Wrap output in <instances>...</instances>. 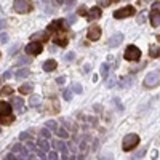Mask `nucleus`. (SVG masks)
I'll return each mask as SVG.
<instances>
[{
    "label": "nucleus",
    "instance_id": "f257e3e1",
    "mask_svg": "<svg viewBox=\"0 0 160 160\" xmlns=\"http://www.w3.org/2000/svg\"><path fill=\"white\" fill-rule=\"evenodd\" d=\"M138 144H140V136L136 133H128L122 141V147L125 152H130V151H133Z\"/></svg>",
    "mask_w": 160,
    "mask_h": 160
},
{
    "label": "nucleus",
    "instance_id": "f03ea898",
    "mask_svg": "<svg viewBox=\"0 0 160 160\" xmlns=\"http://www.w3.org/2000/svg\"><path fill=\"white\" fill-rule=\"evenodd\" d=\"M123 58L127 61H138L141 58V50L136 45H128L125 53H123Z\"/></svg>",
    "mask_w": 160,
    "mask_h": 160
},
{
    "label": "nucleus",
    "instance_id": "7ed1b4c3",
    "mask_svg": "<svg viewBox=\"0 0 160 160\" xmlns=\"http://www.w3.org/2000/svg\"><path fill=\"white\" fill-rule=\"evenodd\" d=\"M160 83V71H152L144 77V87L147 88H154Z\"/></svg>",
    "mask_w": 160,
    "mask_h": 160
},
{
    "label": "nucleus",
    "instance_id": "20e7f679",
    "mask_svg": "<svg viewBox=\"0 0 160 160\" xmlns=\"http://www.w3.org/2000/svg\"><path fill=\"white\" fill-rule=\"evenodd\" d=\"M13 8L16 13H29L32 10V0H15Z\"/></svg>",
    "mask_w": 160,
    "mask_h": 160
},
{
    "label": "nucleus",
    "instance_id": "39448f33",
    "mask_svg": "<svg viewBox=\"0 0 160 160\" xmlns=\"http://www.w3.org/2000/svg\"><path fill=\"white\" fill-rule=\"evenodd\" d=\"M135 13H136L135 6L127 5V6H123V8H120V10H115V11H114V18H115V19H123V18L133 16Z\"/></svg>",
    "mask_w": 160,
    "mask_h": 160
},
{
    "label": "nucleus",
    "instance_id": "423d86ee",
    "mask_svg": "<svg viewBox=\"0 0 160 160\" xmlns=\"http://www.w3.org/2000/svg\"><path fill=\"white\" fill-rule=\"evenodd\" d=\"M42 50H43V45H42V42H39V40H34L26 47V53L31 54V56H37V54L42 53Z\"/></svg>",
    "mask_w": 160,
    "mask_h": 160
},
{
    "label": "nucleus",
    "instance_id": "0eeeda50",
    "mask_svg": "<svg viewBox=\"0 0 160 160\" xmlns=\"http://www.w3.org/2000/svg\"><path fill=\"white\" fill-rule=\"evenodd\" d=\"M87 37H88V40H91V42L99 40V37H101V27H99V26H91V27L88 29Z\"/></svg>",
    "mask_w": 160,
    "mask_h": 160
},
{
    "label": "nucleus",
    "instance_id": "6e6552de",
    "mask_svg": "<svg viewBox=\"0 0 160 160\" xmlns=\"http://www.w3.org/2000/svg\"><path fill=\"white\" fill-rule=\"evenodd\" d=\"M101 15H102V10L99 8V6H93V8L88 10V13H87L85 18H87L88 21H95V19L101 18Z\"/></svg>",
    "mask_w": 160,
    "mask_h": 160
},
{
    "label": "nucleus",
    "instance_id": "1a4fd4ad",
    "mask_svg": "<svg viewBox=\"0 0 160 160\" xmlns=\"http://www.w3.org/2000/svg\"><path fill=\"white\" fill-rule=\"evenodd\" d=\"M48 37H50V31H40V32H37V34H34V35L31 37L32 40H39V42H45V40H48Z\"/></svg>",
    "mask_w": 160,
    "mask_h": 160
},
{
    "label": "nucleus",
    "instance_id": "9d476101",
    "mask_svg": "<svg viewBox=\"0 0 160 160\" xmlns=\"http://www.w3.org/2000/svg\"><path fill=\"white\" fill-rule=\"evenodd\" d=\"M122 42H123V35H122V34H114V35L109 39V43L107 45L109 47H119Z\"/></svg>",
    "mask_w": 160,
    "mask_h": 160
},
{
    "label": "nucleus",
    "instance_id": "9b49d317",
    "mask_svg": "<svg viewBox=\"0 0 160 160\" xmlns=\"http://www.w3.org/2000/svg\"><path fill=\"white\" fill-rule=\"evenodd\" d=\"M56 67H58V62L54 61V59H48V61L43 62V71L45 72H53Z\"/></svg>",
    "mask_w": 160,
    "mask_h": 160
},
{
    "label": "nucleus",
    "instance_id": "f8f14e48",
    "mask_svg": "<svg viewBox=\"0 0 160 160\" xmlns=\"http://www.w3.org/2000/svg\"><path fill=\"white\" fill-rule=\"evenodd\" d=\"M11 107L10 102H5V101H0V115H8L11 112Z\"/></svg>",
    "mask_w": 160,
    "mask_h": 160
},
{
    "label": "nucleus",
    "instance_id": "ddd939ff",
    "mask_svg": "<svg viewBox=\"0 0 160 160\" xmlns=\"http://www.w3.org/2000/svg\"><path fill=\"white\" fill-rule=\"evenodd\" d=\"M151 23H152V26H154V27L160 26V13H158V10H152V13H151Z\"/></svg>",
    "mask_w": 160,
    "mask_h": 160
},
{
    "label": "nucleus",
    "instance_id": "4468645a",
    "mask_svg": "<svg viewBox=\"0 0 160 160\" xmlns=\"http://www.w3.org/2000/svg\"><path fill=\"white\" fill-rule=\"evenodd\" d=\"M62 24H64V21H62V19H56V21H53V23L48 26L47 29L48 31H59L61 27H62Z\"/></svg>",
    "mask_w": 160,
    "mask_h": 160
},
{
    "label": "nucleus",
    "instance_id": "2eb2a0df",
    "mask_svg": "<svg viewBox=\"0 0 160 160\" xmlns=\"http://www.w3.org/2000/svg\"><path fill=\"white\" fill-rule=\"evenodd\" d=\"M32 83H23V85L19 87V93L21 95H29V93H32Z\"/></svg>",
    "mask_w": 160,
    "mask_h": 160
},
{
    "label": "nucleus",
    "instance_id": "dca6fc26",
    "mask_svg": "<svg viewBox=\"0 0 160 160\" xmlns=\"http://www.w3.org/2000/svg\"><path fill=\"white\" fill-rule=\"evenodd\" d=\"M54 45H58V47H61V48H64V47H67V39L58 34V35L54 37Z\"/></svg>",
    "mask_w": 160,
    "mask_h": 160
},
{
    "label": "nucleus",
    "instance_id": "f3484780",
    "mask_svg": "<svg viewBox=\"0 0 160 160\" xmlns=\"http://www.w3.org/2000/svg\"><path fill=\"white\" fill-rule=\"evenodd\" d=\"M11 106L15 107V109H18V110H23V106H24L23 98H13L11 99Z\"/></svg>",
    "mask_w": 160,
    "mask_h": 160
},
{
    "label": "nucleus",
    "instance_id": "a211bd4d",
    "mask_svg": "<svg viewBox=\"0 0 160 160\" xmlns=\"http://www.w3.org/2000/svg\"><path fill=\"white\" fill-rule=\"evenodd\" d=\"M15 122V117L13 115H0V125H10V123H13Z\"/></svg>",
    "mask_w": 160,
    "mask_h": 160
},
{
    "label": "nucleus",
    "instance_id": "6ab92c4d",
    "mask_svg": "<svg viewBox=\"0 0 160 160\" xmlns=\"http://www.w3.org/2000/svg\"><path fill=\"white\" fill-rule=\"evenodd\" d=\"M13 152H16V154H21V157H26V155H27V151H26L21 144H15V146H13Z\"/></svg>",
    "mask_w": 160,
    "mask_h": 160
},
{
    "label": "nucleus",
    "instance_id": "aec40b11",
    "mask_svg": "<svg viewBox=\"0 0 160 160\" xmlns=\"http://www.w3.org/2000/svg\"><path fill=\"white\" fill-rule=\"evenodd\" d=\"M27 75H29V69L24 67V69H18V72H16V79H26Z\"/></svg>",
    "mask_w": 160,
    "mask_h": 160
},
{
    "label": "nucleus",
    "instance_id": "412c9836",
    "mask_svg": "<svg viewBox=\"0 0 160 160\" xmlns=\"http://www.w3.org/2000/svg\"><path fill=\"white\" fill-rule=\"evenodd\" d=\"M39 146H40V149H43V151H48V149H50L48 140H45V138H40V140H39Z\"/></svg>",
    "mask_w": 160,
    "mask_h": 160
},
{
    "label": "nucleus",
    "instance_id": "4be33fe9",
    "mask_svg": "<svg viewBox=\"0 0 160 160\" xmlns=\"http://www.w3.org/2000/svg\"><path fill=\"white\" fill-rule=\"evenodd\" d=\"M107 72H109V64H107V62H104V64H101V77L106 79Z\"/></svg>",
    "mask_w": 160,
    "mask_h": 160
},
{
    "label": "nucleus",
    "instance_id": "5701e85b",
    "mask_svg": "<svg viewBox=\"0 0 160 160\" xmlns=\"http://www.w3.org/2000/svg\"><path fill=\"white\" fill-rule=\"evenodd\" d=\"M56 135L59 136V138H62V140H66V138H69V133L66 130H62V128H58L56 130Z\"/></svg>",
    "mask_w": 160,
    "mask_h": 160
},
{
    "label": "nucleus",
    "instance_id": "b1692460",
    "mask_svg": "<svg viewBox=\"0 0 160 160\" xmlns=\"http://www.w3.org/2000/svg\"><path fill=\"white\" fill-rule=\"evenodd\" d=\"M29 104H31L32 107L39 106V104H40V96H32V98H31V101H29Z\"/></svg>",
    "mask_w": 160,
    "mask_h": 160
},
{
    "label": "nucleus",
    "instance_id": "393cba45",
    "mask_svg": "<svg viewBox=\"0 0 160 160\" xmlns=\"http://www.w3.org/2000/svg\"><path fill=\"white\" fill-rule=\"evenodd\" d=\"M13 93V88L11 87H3L2 90H0V95H6V96H10Z\"/></svg>",
    "mask_w": 160,
    "mask_h": 160
},
{
    "label": "nucleus",
    "instance_id": "a878e982",
    "mask_svg": "<svg viewBox=\"0 0 160 160\" xmlns=\"http://www.w3.org/2000/svg\"><path fill=\"white\" fill-rule=\"evenodd\" d=\"M53 144L56 146V149H59L61 152H66V146H64V143H62V141H54Z\"/></svg>",
    "mask_w": 160,
    "mask_h": 160
},
{
    "label": "nucleus",
    "instance_id": "bb28decb",
    "mask_svg": "<svg viewBox=\"0 0 160 160\" xmlns=\"http://www.w3.org/2000/svg\"><path fill=\"white\" fill-rule=\"evenodd\" d=\"M47 128H50V130H53V131H56V130H58V125H56V122L48 120V122H47Z\"/></svg>",
    "mask_w": 160,
    "mask_h": 160
},
{
    "label": "nucleus",
    "instance_id": "cd10ccee",
    "mask_svg": "<svg viewBox=\"0 0 160 160\" xmlns=\"http://www.w3.org/2000/svg\"><path fill=\"white\" fill-rule=\"evenodd\" d=\"M62 98H64L66 101H71V98H72L71 90H64V93H62Z\"/></svg>",
    "mask_w": 160,
    "mask_h": 160
},
{
    "label": "nucleus",
    "instance_id": "c85d7f7f",
    "mask_svg": "<svg viewBox=\"0 0 160 160\" xmlns=\"http://www.w3.org/2000/svg\"><path fill=\"white\" fill-rule=\"evenodd\" d=\"M158 51H160V50H157L155 47H152L151 50H149V53H151V56H152V58H157V56H158Z\"/></svg>",
    "mask_w": 160,
    "mask_h": 160
},
{
    "label": "nucleus",
    "instance_id": "c756f323",
    "mask_svg": "<svg viewBox=\"0 0 160 160\" xmlns=\"http://www.w3.org/2000/svg\"><path fill=\"white\" fill-rule=\"evenodd\" d=\"M72 90H74L75 93H82V85H80V83H74V85H72Z\"/></svg>",
    "mask_w": 160,
    "mask_h": 160
},
{
    "label": "nucleus",
    "instance_id": "7c9ffc66",
    "mask_svg": "<svg viewBox=\"0 0 160 160\" xmlns=\"http://www.w3.org/2000/svg\"><path fill=\"white\" fill-rule=\"evenodd\" d=\"M19 138H21L23 141H26V140H29V138H31V135H29V133H26V131H23V133L19 135Z\"/></svg>",
    "mask_w": 160,
    "mask_h": 160
},
{
    "label": "nucleus",
    "instance_id": "2f4dec72",
    "mask_svg": "<svg viewBox=\"0 0 160 160\" xmlns=\"http://www.w3.org/2000/svg\"><path fill=\"white\" fill-rule=\"evenodd\" d=\"M0 42L6 43V42H8V35H6V34H0Z\"/></svg>",
    "mask_w": 160,
    "mask_h": 160
},
{
    "label": "nucleus",
    "instance_id": "473e14b6",
    "mask_svg": "<svg viewBox=\"0 0 160 160\" xmlns=\"http://www.w3.org/2000/svg\"><path fill=\"white\" fill-rule=\"evenodd\" d=\"M27 62H31L29 58H21V59L18 61V66H19V64H27Z\"/></svg>",
    "mask_w": 160,
    "mask_h": 160
},
{
    "label": "nucleus",
    "instance_id": "72a5a7b5",
    "mask_svg": "<svg viewBox=\"0 0 160 160\" xmlns=\"http://www.w3.org/2000/svg\"><path fill=\"white\" fill-rule=\"evenodd\" d=\"M19 47H21L19 43H16L15 47H11V48H10V54H15V53H16V50H18V48H19Z\"/></svg>",
    "mask_w": 160,
    "mask_h": 160
},
{
    "label": "nucleus",
    "instance_id": "f704fd0d",
    "mask_svg": "<svg viewBox=\"0 0 160 160\" xmlns=\"http://www.w3.org/2000/svg\"><path fill=\"white\" fill-rule=\"evenodd\" d=\"M13 77V74H11V71H6L5 74H3V79L5 80H8V79H11Z\"/></svg>",
    "mask_w": 160,
    "mask_h": 160
},
{
    "label": "nucleus",
    "instance_id": "c9c22d12",
    "mask_svg": "<svg viewBox=\"0 0 160 160\" xmlns=\"http://www.w3.org/2000/svg\"><path fill=\"white\" fill-rule=\"evenodd\" d=\"M48 158L56 160V158H58V154H56V152H50V154H48Z\"/></svg>",
    "mask_w": 160,
    "mask_h": 160
},
{
    "label": "nucleus",
    "instance_id": "e433bc0d",
    "mask_svg": "<svg viewBox=\"0 0 160 160\" xmlns=\"http://www.w3.org/2000/svg\"><path fill=\"white\" fill-rule=\"evenodd\" d=\"M144 21H146V13H141V15H140V19H138V23H144Z\"/></svg>",
    "mask_w": 160,
    "mask_h": 160
},
{
    "label": "nucleus",
    "instance_id": "4c0bfd02",
    "mask_svg": "<svg viewBox=\"0 0 160 160\" xmlns=\"http://www.w3.org/2000/svg\"><path fill=\"white\" fill-rule=\"evenodd\" d=\"M42 136H43V138H50V131H48V130H42Z\"/></svg>",
    "mask_w": 160,
    "mask_h": 160
},
{
    "label": "nucleus",
    "instance_id": "58836bf2",
    "mask_svg": "<svg viewBox=\"0 0 160 160\" xmlns=\"http://www.w3.org/2000/svg\"><path fill=\"white\" fill-rule=\"evenodd\" d=\"M64 80H66L64 77H58V79H56V82L59 83V85H62V83H64Z\"/></svg>",
    "mask_w": 160,
    "mask_h": 160
},
{
    "label": "nucleus",
    "instance_id": "ea45409f",
    "mask_svg": "<svg viewBox=\"0 0 160 160\" xmlns=\"http://www.w3.org/2000/svg\"><path fill=\"white\" fill-rule=\"evenodd\" d=\"M75 21V16H69V19H67V24H72Z\"/></svg>",
    "mask_w": 160,
    "mask_h": 160
},
{
    "label": "nucleus",
    "instance_id": "a19ab883",
    "mask_svg": "<svg viewBox=\"0 0 160 160\" xmlns=\"http://www.w3.org/2000/svg\"><path fill=\"white\" fill-rule=\"evenodd\" d=\"M72 58H74V53H69L67 56H66V59H72Z\"/></svg>",
    "mask_w": 160,
    "mask_h": 160
},
{
    "label": "nucleus",
    "instance_id": "79ce46f5",
    "mask_svg": "<svg viewBox=\"0 0 160 160\" xmlns=\"http://www.w3.org/2000/svg\"><path fill=\"white\" fill-rule=\"evenodd\" d=\"M67 2V5H72V3H75V0H66Z\"/></svg>",
    "mask_w": 160,
    "mask_h": 160
},
{
    "label": "nucleus",
    "instance_id": "37998d69",
    "mask_svg": "<svg viewBox=\"0 0 160 160\" xmlns=\"http://www.w3.org/2000/svg\"><path fill=\"white\" fill-rule=\"evenodd\" d=\"M2 27H5V21H0V29H2Z\"/></svg>",
    "mask_w": 160,
    "mask_h": 160
},
{
    "label": "nucleus",
    "instance_id": "c03bdc74",
    "mask_svg": "<svg viewBox=\"0 0 160 160\" xmlns=\"http://www.w3.org/2000/svg\"><path fill=\"white\" fill-rule=\"evenodd\" d=\"M56 2H58V3H62V0H56Z\"/></svg>",
    "mask_w": 160,
    "mask_h": 160
},
{
    "label": "nucleus",
    "instance_id": "a18cd8bd",
    "mask_svg": "<svg viewBox=\"0 0 160 160\" xmlns=\"http://www.w3.org/2000/svg\"><path fill=\"white\" fill-rule=\"evenodd\" d=\"M0 131H2V130H0Z\"/></svg>",
    "mask_w": 160,
    "mask_h": 160
}]
</instances>
